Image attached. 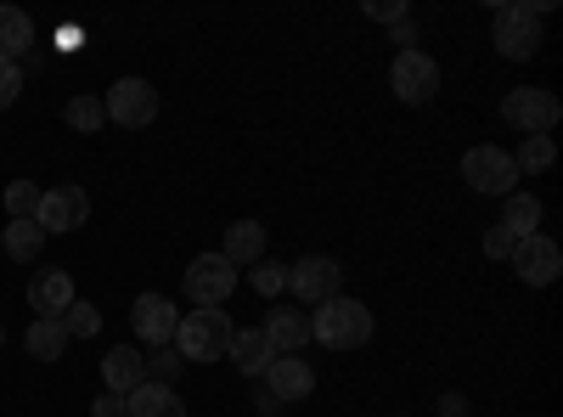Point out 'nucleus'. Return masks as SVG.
<instances>
[{"label":"nucleus","mask_w":563,"mask_h":417,"mask_svg":"<svg viewBox=\"0 0 563 417\" xmlns=\"http://www.w3.org/2000/svg\"><path fill=\"white\" fill-rule=\"evenodd\" d=\"M90 411H97V417H130V406H124V395H97V406H90Z\"/></svg>","instance_id":"33"},{"label":"nucleus","mask_w":563,"mask_h":417,"mask_svg":"<svg viewBox=\"0 0 563 417\" xmlns=\"http://www.w3.org/2000/svg\"><path fill=\"white\" fill-rule=\"evenodd\" d=\"M225 361H238V373H249V378H265V366L276 361V350H271V339L260 328H238V333H231Z\"/></svg>","instance_id":"18"},{"label":"nucleus","mask_w":563,"mask_h":417,"mask_svg":"<svg viewBox=\"0 0 563 417\" xmlns=\"http://www.w3.org/2000/svg\"><path fill=\"white\" fill-rule=\"evenodd\" d=\"M220 260H231L238 271L260 265V260H265V226H260V220H231V226H225V249H220Z\"/></svg>","instance_id":"16"},{"label":"nucleus","mask_w":563,"mask_h":417,"mask_svg":"<svg viewBox=\"0 0 563 417\" xmlns=\"http://www.w3.org/2000/svg\"><path fill=\"white\" fill-rule=\"evenodd\" d=\"M130 328H135V339L141 344H175V328H180V310H175V299L169 294H141L135 305H130Z\"/></svg>","instance_id":"10"},{"label":"nucleus","mask_w":563,"mask_h":417,"mask_svg":"<svg viewBox=\"0 0 563 417\" xmlns=\"http://www.w3.org/2000/svg\"><path fill=\"white\" fill-rule=\"evenodd\" d=\"M40 249H45V226L40 220H7V254L18 265H34Z\"/></svg>","instance_id":"23"},{"label":"nucleus","mask_w":563,"mask_h":417,"mask_svg":"<svg viewBox=\"0 0 563 417\" xmlns=\"http://www.w3.org/2000/svg\"><path fill=\"white\" fill-rule=\"evenodd\" d=\"M63 119H68L74 130H102V124H108V108H102V97H74V102L63 108Z\"/></svg>","instance_id":"27"},{"label":"nucleus","mask_w":563,"mask_h":417,"mask_svg":"<svg viewBox=\"0 0 563 417\" xmlns=\"http://www.w3.org/2000/svg\"><path fill=\"white\" fill-rule=\"evenodd\" d=\"M254 406H260V411H265V417H276V411H282V400H276V395H271V389H265V384H260V389H254Z\"/></svg>","instance_id":"34"},{"label":"nucleus","mask_w":563,"mask_h":417,"mask_svg":"<svg viewBox=\"0 0 563 417\" xmlns=\"http://www.w3.org/2000/svg\"><path fill=\"white\" fill-rule=\"evenodd\" d=\"M501 119L519 130V135H547L558 119H563V102L552 90H536V85H512L501 97Z\"/></svg>","instance_id":"5"},{"label":"nucleus","mask_w":563,"mask_h":417,"mask_svg":"<svg viewBox=\"0 0 563 417\" xmlns=\"http://www.w3.org/2000/svg\"><path fill=\"white\" fill-rule=\"evenodd\" d=\"M180 366H186V361H180V350H175V344H158V350L147 355V384H169V389H175Z\"/></svg>","instance_id":"28"},{"label":"nucleus","mask_w":563,"mask_h":417,"mask_svg":"<svg viewBox=\"0 0 563 417\" xmlns=\"http://www.w3.org/2000/svg\"><path fill=\"white\" fill-rule=\"evenodd\" d=\"M231 316L225 310H192V316H180V328H175V350L180 361H225L231 350Z\"/></svg>","instance_id":"3"},{"label":"nucleus","mask_w":563,"mask_h":417,"mask_svg":"<svg viewBox=\"0 0 563 417\" xmlns=\"http://www.w3.org/2000/svg\"><path fill=\"white\" fill-rule=\"evenodd\" d=\"M124 406H130V417H186V400L169 384H141Z\"/></svg>","instance_id":"19"},{"label":"nucleus","mask_w":563,"mask_h":417,"mask_svg":"<svg viewBox=\"0 0 563 417\" xmlns=\"http://www.w3.org/2000/svg\"><path fill=\"white\" fill-rule=\"evenodd\" d=\"M57 321L68 328V339H97V333H102V310L90 305V299H74V305H68Z\"/></svg>","instance_id":"25"},{"label":"nucleus","mask_w":563,"mask_h":417,"mask_svg":"<svg viewBox=\"0 0 563 417\" xmlns=\"http://www.w3.org/2000/svg\"><path fill=\"white\" fill-rule=\"evenodd\" d=\"M552 164H558L552 135H525L519 153H512V169H519V175H541V169H552Z\"/></svg>","instance_id":"24"},{"label":"nucleus","mask_w":563,"mask_h":417,"mask_svg":"<svg viewBox=\"0 0 563 417\" xmlns=\"http://www.w3.org/2000/svg\"><path fill=\"white\" fill-rule=\"evenodd\" d=\"M260 333L271 339L276 355H305V344H310V316L294 310V305H276V310L265 316V328H260Z\"/></svg>","instance_id":"14"},{"label":"nucleus","mask_w":563,"mask_h":417,"mask_svg":"<svg viewBox=\"0 0 563 417\" xmlns=\"http://www.w3.org/2000/svg\"><path fill=\"white\" fill-rule=\"evenodd\" d=\"M496 226H507L512 238H536V226H541V198H530V193H507Z\"/></svg>","instance_id":"22"},{"label":"nucleus","mask_w":563,"mask_h":417,"mask_svg":"<svg viewBox=\"0 0 563 417\" xmlns=\"http://www.w3.org/2000/svg\"><path fill=\"white\" fill-rule=\"evenodd\" d=\"M462 180L474 193H485V198H507V193H519L512 180H519V169H512V153H501V147H467L462 153Z\"/></svg>","instance_id":"8"},{"label":"nucleus","mask_w":563,"mask_h":417,"mask_svg":"<svg viewBox=\"0 0 563 417\" xmlns=\"http://www.w3.org/2000/svg\"><path fill=\"white\" fill-rule=\"evenodd\" d=\"M366 12L378 18V23H406V0H372Z\"/></svg>","instance_id":"32"},{"label":"nucleus","mask_w":563,"mask_h":417,"mask_svg":"<svg viewBox=\"0 0 563 417\" xmlns=\"http://www.w3.org/2000/svg\"><path fill=\"white\" fill-rule=\"evenodd\" d=\"M29 305H34V316H63L74 305V276L68 271H34Z\"/></svg>","instance_id":"17"},{"label":"nucleus","mask_w":563,"mask_h":417,"mask_svg":"<svg viewBox=\"0 0 563 417\" xmlns=\"http://www.w3.org/2000/svg\"><path fill=\"white\" fill-rule=\"evenodd\" d=\"M63 350H68V328L57 316H34L29 321V355L34 361H63Z\"/></svg>","instance_id":"21"},{"label":"nucleus","mask_w":563,"mask_h":417,"mask_svg":"<svg viewBox=\"0 0 563 417\" xmlns=\"http://www.w3.org/2000/svg\"><path fill=\"white\" fill-rule=\"evenodd\" d=\"M552 12V0H512V7H496V52L507 63H530L541 52V18Z\"/></svg>","instance_id":"1"},{"label":"nucleus","mask_w":563,"mask_h":417,"mask_svg":"<svg viewBox=\"0 0 563 417\" xmlns=\"http://www.w3.org/2000/svg\"><path fill=\"white\" fill-rule=\"evenodd\" d=\"M372 339V310L361 299H327L316 305L310 316V344H327V350H361Z\"/></svg>","instance_id":"2"},{"label":"nucleus","mask_w":563,"mask_h":417,"mask_svg":"<svg viewBox=\"0 0 563 417\" xmlns=\"http://www.w3.org/2000/svg\"><path fill=\"white\" fill-rule=\"evenodd\" d=\"M389 90H395L406 108L434 102V90H440V63L422 52V45H406V52H395V63H389Z\"/></svg>","instance_id":"4"},{"label":"nucleus","mask_w":563,"mask_h":417,"mask_svg":"<svg viewBox=\"0 0 563 417\" xmlns=\"http://www.w3.org/2000/svg\"><path fill=\"white\" fill-rule=\"evenodd\" d=\"M288 294H299V305H327L344 294V265L333 254H305L299 265H288Z\"/></svg>","instance_id":"6"},{"label":"nucleus","mask_w":563,"mask_h":417,"mask_svg":"<svg viewBox=\"0 0 563 417\" xmlns=\"http://www.w3.org/2000/svg\"><path fill=\"white\" fill-rule=\"evenodd\" d=\"M102 378H108V389L113 395H135L141 384H147V355L141 350H130V344H113L108 355H102Z\"/></svg>","instance_id":"15"},{"label":"nucleus","mask_w":563,"mask_h":417,"mask_svg":"<svg viewBox=\"0 0 563 417\" xmlns=\"http://www.w3.org/2000/svg\"><path fill=\"white\" fill-rule=\"evenodd\" d=\"M512 271H519V283H530V288H547V283H558V271H563V254H558V243L552 238H519V249H512V260H507Z\"/></svg>","instance_id":"11"},{"label":"nucleus","mask_w":563,"mask_h":417,"mask_svg":"<svg viewBox=\"0 0 563 417\" xmlns=\"http://www.w3.org/2000/svg\"><path fill=\"white\" fill-rule=\"evenodd\" d=\"M440 411H445V417H462L467 406H462V395H445V400H440Z\"/></svg>","instance_id":"35"},{"label":"nucleus","mask_w":563,"mask_h":417,"mask_svg":"<svg viewBox=\"0 0 563 417\" xmlns=\"http://www.w3.org/2000/svg\"><path fill=\"white\" fill-rule=\"evenodd\" d=\"M18 97H23V68L0 57V113H7V108H12Z\"/></svg>","instance_id":"30"},{"label":"nucleus","mask_w":563,"mask_h":417,"mask_svg":"<svg viewBox=\"0 0 563 417\" xmlns=\"http://www.w3.org/2000/svg\"><path fill=\"white\" fill-rule=\"evenodd\" d=\"M102 108H108L113 124L141 130V124H153V119H158V90H153L147 79H135V74H130V79H113V85H108Z\"/></svg>","instance_id":"9"},{"label":"nucleus","mask_w":563,"mask_h":417,"mask_svg":"<svg viewBox=\"0 0 563 417\" xmlns=\"http://www.w3.org/2000/svg\"><path fill=\"white\" fill-rule=\"evenodd\" d=\"M265 389L282 400V406H294V400H310L316 389V373H310V361L305 355H276L265 366Z\"/></svg>","instance_id":"13"},{"label":"nucleus","mask_w":563,"mask_h":417,"mask_svg":"<svg viewBox=\"0 0 563 417\" xmlns=\"http://www.w3.org/2000/svg\"><path fill=\"white\" fill-rule=\"evenodd\" d=\"M23 52H34V18L18 7H0V57L18 63Z\"/></svg>","instance_id":"20"},{"label":"nucleus","mask_w":563,"mask_h":417,"mask_svg":"<svg viewBox=\"0 0 563 417\" xmlns=\"http://www.w3.org/2000/svg\"><path fill=\"white\" fill-rule=\"evenodd\" d=\"M249 276H254V294H265V299H276V294H288V265L282 260H260V265H249Z\"/></svg>","instance_id":"26"},{"label":"nucleus","mask_w":563,"mask_h":417,"mask_svg":"<svg viewBox=\"0 0 563 417\" xmlns=\"http://www.w3.org/2000/svg\"><path fill=\"white\" fill-rule=\"evenodd\" d=\"M231 288H238V265H231V260L198 254L192 265H186V299H192L198 310H220L231 299Z\"/></svg>","instance_id":"7"},{"label":"nucleus","mask_w":563,"mask_h":417,"mask_svg":"<svg viewBox=\"0 0 563 417\" xmlns=\"http://www.w3.org/2000/svg\"><path fill=\"white\" fill-rule=\"evenodd\" d=\"M512 249H519V238L507 226H485V260H512Z\"/></svg>","instance_id":"31"},{"label":"nucleus","mask_w":563,"mask_h":417,"mask_svg":"<svg viewBox=\"0 0 563 417\" xmlns=\"http://www.w3.org/2000/svg\"><path fill=\"white\" fill-rule=\"evenodd\" d=\"M34 220L45 226V238H57V231H79L90 220L85 187H52V193H40V215Z\"/></svg>","instance_id":"12"},{"label":"nucleus","mask_w":563,"mask_h":417,"mask_svg":"<svg viewBox=\"0 0 563 417\" xmlns=\"http://www.w3.org/2000/svg\"><path fill=\"white\" fill-rule=\"evenodd\" d=\"M7 215L12 220H34L40 215V187H34V180H12V187H7Z\"/></svg>","instance_id":"29"}]
</instances>
